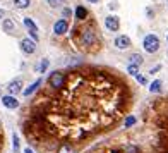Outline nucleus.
<instances>
[{"label": "nucleus", "mask_w": 168, "mask_h": 153, "mask_svg": "<svg viewBox=\"0 0 168 153\" xmlns=\"http://www.w3.org/2000/svg\"><path fill=\"white\" fill-rule=\"evenodd\" d=\"M88 2H91V4H96L98 0H88Z\"/></svg>", "instance_id": "nucleus-29"}, {"label": "nucleus", "mask_w": 168, "mask_h": 153, "mask_svg": "<svg viewBox=\"0 0 168 153\" xmlns=\"http://www.w3.org/2000/svg\"><path fill=\"white\" fill-rule=\"evenodd\" d=\"M86 17H88V11L82 5H77V9H75V19L77 21H84Z\"/></svg>", "instance_id": "nucleus-12"}, {"label": "nucleus", "mask_w": 168, "mask_h": 153, "mask_svg": "<svg viewBox=\"0 0 168 153\" xmlns=\"http://www.w3.org/2000/svg\"><path fill=\"white\" fill-rule=\"evenodd\" d=\"M12 139H14V150L15 151H19V138H17V134L12 136Z\"/></svg>", "instance_id": "nucleus-23"}, {"label": "nucleus", "mask_w": 168, "mask_h": 153, "mask_svg": "<svg viewBox=\"0 0 168 153\" xmlns=\"http://www.w3.org/2000/svg\"><path fill=\"white\" fill-rule=\"evenodd\" d=\"M21 88H23V81L21 79H15V81H12L11 84H9V93H11V97L12 95H17L19 91H21Z\"/></svg>", "instance_id": "nucleus-11"}, {"label": "nucleus", "mask_w": 168, "mask_h": 153, "mask_svg": "<svg viewBox=\"0 0 168 153\" xmlns=\"http://www.w3.org/2000/svg\"><path fill=\"white\" fill-rule=\"evenodd\" d=\"M131 45H132V43H131V38L123 36V34H122V36H118V38L115 40V47H117L118 50H127V48H131Z\"/></svg>", "instance_id": "nucleus-8"}, {"label": "nucleus", "mask_w": 168, "mask_h": 153, "mask_svg": "<svg viewBox=\"0 0 168 153\" xmlns=\"http://www.w3.org/2000/svg\"><path fill=\"white\" fill-rule=\"evenodd\" d=\"M24 153H34V151L31 148H26V150H24Z\"/></svg>", "instance_id": "nucleus-27"}, {"label": "nucleus", "mask_w": 168, "mask_h": 153, "mask_svg": "<svg viewBox=\"0 0 168 153\" xmlns=\"http://www.w3.org/2000/svg\"><path fill=\"white\" fill-rule=\"evenodd\" d=\"M127 90V88H125ZM123 86L96 71H72L53 95L34 98L33 124L67 138H84L106 127L120 115L125 103Z\"/></svg>", "instance_id": "nucleus-1"}, {"label": "nucleus", "mask_w": 168, "mask_h": 153, "mask_svg": "<svg viewBox=\"0 0 168 153\" xmlns=\"http://www.w3.org/2000/svg\"><path fill=\"white\" fill-rule=\"evenodd\" d=\"M21 50H23L24 53H28V55H31V53L36 52V43L31 41L29 38H24V40L21 41Z\"/></svg>", "instance_id": "nucleus-6"}, {"label": "nucleus", "mask_w": 168, "mask_h": 153, "mask_svg": "<svg viewBox=\"0 0 168 153\" xmlns=\"http://www.w3.org/2000/svg\"><path fill=\"white\" fill-rule=\"evenodd\" d=\"M160 88H161V81L160 79H156V81H153L151 83V93H156V91H160Z\"/></svg>", "instance_id": "nucleus-16"}, {"label": "nucleus", "mask_w": 168, "mask_h": 153, "mask_svg": "<svg viewBox=\"0 0 168 153\" xmlns=\"http://www.w3.org/2000/svg\"><path fill=\"white\" fill-rule=\"evenodd\" d=\"M69 29V21L67 19H58L55 24H53V33L58 34V36H62V34H65Z\"/></svg>", "instance_id": "nucleus-5"}, {"label": "nucleus", "mask_w": 168, "mask_h": 153, "mask_svg": "<svg viewBox=\"0 0 168 153\" xmlns=\"http://www.w3.org/2000/svg\"><path fill=\"white\" fill-rule=\"evenodd\" d=\"M46 67H48V60H43V62H41V65H40V72H45L46 71Z\"/></svg>", "instance_id": "nucleus-22"}, {"label": "nucleus", "mask_w": 168, "mask_h": 153, "mask_svg": "<svg viewBox=\"0 0 168 153\" xmlns=\"http://www.w3.org/2000/svg\"><path fill=\"white\" fill-rule=\"evenodd\" d=\"M160 69H161V65H156V67H154V69H151V71H149V74H153V72H158V71H160Z\"/></svg>", "instance_id": "nucleus-26"}, {"label": "nucleus", "mask_w": 168, "mask_h": 153, "mask_svg": "<svg viewBox=\"0 0 168 153\" xmlns=\"http://www.w3.org/2000/svg\"><path fill=\"white\" fill-rule=\"evenodd\" d=\"M4 29L9 31V33L14 31V23H12V19H5V21H4Z\"/></svg>", "instance_id": "nucleus-17"}, {"label": "nucleus", "mask_w": 168, "mask_h": 153, "mask_svg": "<svg viewBox=\"0 0 168 153\" xmlns=\"http://www.w3.org/2000/svg\"><path fill=\"white\" fill-rule=\"evenodd\" d=\"M136 79H137V81L141 83V84H146V83H148V81H146V78H144V76H141V74L136 76Z\"/></svg>", "instance_id": "nucleus-24"}, {"label": "nucleus", "mask_w": 168, "mask_h": 153, "mask_svg": "<svg viewBox=\"0 0 168 153\" xmlns=\"http://www.w3.org/2000/svg\"><path fill=\"white\" fill-rule=\"evenodd\" d=\"M127 72H129V74H132V76H137L139 74V65H132V64H129Z\"/></svg>", "instance_id": "nucleus-19"}, {"label": "nucleus", "mask_w": 168, "mask_h": 153, "mask_svg": "<svg viewBox=\"0 0 168 153\" xmlns=\"http://www.w3.org/2000/svg\"><path fill=\"white\" fill-rule=\"evenodd\" d=\"M129 60H131V64H132V65H141V64L144 62L142 55H139V53H132V55H131V59H129Z\"/></svg>", "instance_id": "nucleus-14"}, {"label": "nucleus", "mask_w": 168, "mask_h": 153, "mask_svg": "<svg viewBox=\"0 0 168 153\" xmlns=\"http://www.w3.org/2000/svg\"><path fill=\"white\" fill-rule=\"evenodd\" d=\"M134 124H136V117L129 115L127 119H125V127H131V126H134Z\"/></svg>", "instance_id": "nucleus-20"}, {"label": "nucleus", "mask_w": 168, "mask_h": 153, "mask_svg": "<svg viewBox=\"0 0 168 153\" xmlns=\"http://www.w3.org/2000/svg\"><path fill=\"white\" fill-rule=\"evenodd\" d=\"M2 103H4L5 108H17L19 107V101L15 97H11V95H7V97H2Z\"/></svg>", "instance_id": "nucleus-9"}, {"label": "nucleus", "mask_w": 168, "mask_h": 153, "mask_svg": "<svg viewBox=\"0 0 168 153\" xmlns=\"http://www.w3.org/2000/svg\"><path fill=\"white\" fill-rule=\"evenodd\" d=\"M166 40H168V36H166Z\"/></svg>", "instance_id": "nucleus-31"}, {"label": "nucleus", "mask_w": 168, "mask_h": 153, "mask_svg": "<svg viewBox=\"0 0 168 153\" xmlns=\"http://www.w3.org/2000/svg\"><path fill=\"white\" fill-rule=\"evenodd\" d=\"M4 17V11H2V9H0V19Z\"/></svg>", "instance_id": "nucleus-28"}, {"label": "nucleus", "mask_w": 168, "mask_h": 153, "mask_svg": "<svg viewBox=\"0 0 168 153\" xmlns=\"http://www.w3.org/2000/svg\"><path fill=\"white\" fill-rule=\"evenodd\" d=\"M0 95H2V90H0Z\"/></svg>", "instance_id": "nucleus-30"}, {"label": "nucleus", "mask_w": 168, "mask_h": 153, "mask_svg": "<svg viewBox=\"0 0 168 153\" xmlns=\"http://www.w3.org/2000/svg\"><path fill=\"white\" fill-rule=\"evenodd\" d=\"M14 4L19 9H26V7H29V0H14Z\"/></svg>", "instance_id": "nucleus-15"}, {"label": "nucleus", "mask_w": 168, "mask_h": 153, "mask_svg": "<svg viewBox=\"0 0 168 153\" xmlns=\"http://www.w3.org/2000/svg\"><path fill=\"white\" fill-rule=\"evenodd\" d=\"M71 14H72V12H71V9H64V16H65V17H69Z\"/></svg>", "instance_id": "nucleus-25"}, {"label": "nucleus", "mask_w": 168, "mask_h": 153, "mask_svg": "<svg viewBox=\"0 0 168 153\" xmlns=\"http://www.w3.org/2000/svg\"><path fill=\"white\" fill-rule=\"evenodd\" d=\"M41 84V79H38V81H34L33 84L29 86V88H28V90H24V97H29L31 93H34V91L38 90V86Z\"/></svg>", "instance_id": "nucleus-13"}, {"label": "nucleus", "mask_w": 168, "mask_h": 153, "mask_svg": "<svg viewBox=\"0 0 168 153\" xmlns=\"http://www.w3.org/2000/svg\"><path fill=\"white\" fill-rule=\"evenodd\" d=\"M74 40L79 45L81 50L86 52H94L96 48H100V41H98V34L93 24L89 26H81L74 29Z\"/></svg>", "instance_id": "nucleus-2"}, {"label": "nucleus", "mask_w": 168, "mask_h": 153, "mask_svg": "<svg viewBox=\"0 0 168 153\" xmlns=\"http://www.w3.org/2000/svg\"><path fill=\"white\" fill-rule=\"evenodd\" d=\"M105 26L108 28L110 31H118V28H120L118 17L117 16H108V17L105 19Z\"/></svg>", "instance_id": "nucleus-7"}, {"label": "nucleus", "mask_w": 168, "mask_h": 153, "mask_svg": "<svg viewBox=\"0 0 168 153\" xmlns=\"http://www.w3.org/2000/svg\"><path fill=\"white\" fill-rule=\"evenodd\" d=\"M64 83H65V74L60 71H55L48 78V88L50 90H60L64 86Z\"/></svg>", "instance_id": "nucleus-3"}, {"label": "nucleus", "mask_w": 168, "mask_h": 153, "mask_svg": "<svg viewBox=\"0 0 168 153\" xmlns=\"http://www.w3.org/2000/svg\"><path fill=\"white\" fill-rule=\"evenodd\" d=\"M57 153H72V148H71V145L64 143V145H60V148H58V151Z\"/></svg>", "instance_id": "nucleus-18"}, {"label": "nucleus", "mask_w": 168, "mask_h": 153, "mask_svg": "<svg viewBox=\"0 0 168 153\" xmlns=\"http://www.w3.org/2000/svg\"><path fill=\"white\" fill-rule=\"evenodd\" d=\"M62 4H64V0H48V5H52V7H57Z\"/></svg>", "instance_id": "nucleus-21"}, {"label": "nucleus", "mask_w": 168, "mask_h": 153, "mask_svg": "<svg viewBox=\"0 0 168 153\" xmlns=\"http://www.w3.org/2000/svg\"><path fill=\"white\" fill-rule=\"evenodd\" d=\"M142 47L148 53H156L160 50V40H158L156 34H148L142 41Z\"/></svg>", "instance_id": "nucleus-4"}, {"label": "nucleus", "mask_w": 168, "mask_h": 153, "mask_svg": "<svg viewBox=\"0 0 168 153\" xmlns=\"http://www.w3.org/2000/svg\"><path fill=\"white\" fill-rule=\"evenodd\" d=\"M24 24H26V28H28V29H29V34H31V38L38 41V28H36V24H34L33 21H31V19H29V17H26V19H24Z\"/></svg>", "instance_id": "nucleus-10"}]
</instances>
